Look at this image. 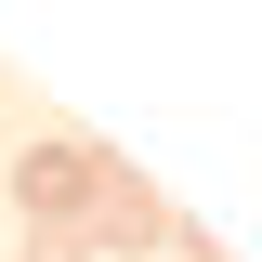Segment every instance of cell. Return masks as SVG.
I'll list each match as a JSON object with an SVG mask.
<instances>
[{"instance_id":"1","label":"cell","mask_w":262,"mask_h":262,"mask_svg":"<svg viewBox=\"0 0 262 262\" xmlns=\"http://www.w3.org/2000/svg\"><path fill=\"white\" fill-rule=\"evenodd\" d=\"M92 184H105V144H27V170H13V196H27L39 249H66V223L92 210Z\"/></svg>"},{"instance_id":"2","label":"cell","mask_w":262,"mask_h":262,"mask_svg":"<svg viewBox=\"0 0 262 262\" xmlns=\"http://www.w3.org/2000/svg\"><path fill=\"white\" fill-rule=\"evenodd\" d=\"M79 236H92V249H158V236H170V210L131 184L118 158H105V184H92V210H79Z\"/></svg>"}]
</instances>
